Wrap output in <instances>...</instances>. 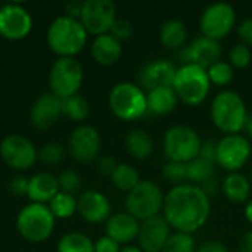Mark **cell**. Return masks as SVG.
Here are the masks:
<instances>
[{
  "label": "cell",
  "mask_w": 252,
  "mask_h": 252,
  "mask_svg": "<svg viewBox=\"0 0 252 252\" xmlns=\"http://www.w3.org/2000/svg\"><path fill=\"white\" fill-rule=\"evenodd\" d=\"M83 4L84 1H78V0H74V1H69L65 4V15L69 16V18H74V19H78L81 16V10H83Z\"/></svg>",
  "instance_id": "obj_47"
},
{
  "label": "cell",
  "mask_w": 252,
  "mask_h": 252,
  "mask_svg": "<svg viewBox=\"0 0 252 252\" xmlns=\"http://www.w3.org/2000/svg\"><path fill=\"white\" fill-rule=\"evenodd\" d=\"M28 185H30V179L24 176H15L9 183V190L13 195H27Z\"/></svg>",
  "instance_id": "obj_43"
},
{
  "label": "cell",
  "mask_w": 252,
  "mask_h": 252,
  "mask_svg": "<svg viewBox=\"0 0 252 252\" xmlns=\"http://www.w3.org/2000/svg\"><path fill=\"white\" fill-rule=\"evenodd\" d=\"M162 252H196L195 239L192 235L174 232L167 241Z\"/></svg>",
  "instance_id": "obj_34"
},
{
  "label": "cell",
  "mask_w": 252,
  "mask_h": 252,
  "mask_svg": "<svg viewBox=\"0 0 252 252\" xmlns=\"http://www.w3.org/2000/svg\"><path fill=\"white\" fill-rule=\"evenodd\" d=\"M164 193L161 188L151 180H142L133 190L127 193L126 198V213L145 221L162 213Z\"/></svg>",
  "instance_id": "obj_8"
},
{
  "label": "cell",
  "mask_w": 252,
  "mask_h": 252,
  "mask_svg": "<svg viewBox=\"0 0 252 252\" xmlns=\"http://www.w3.org/2000/svg\"><path fill=\"white\" fill-rule=\"evenodd\" d=\"M84 72L75 58H59L53 62L49 72L50 93L61 100L78 93L83 84Z\"/></svg>",
  "instance_id": "obj_9"
},
{
  "label": "cell",
  "mask_w": 252,
  "mask_h": 252,
  "mask_svg": "<svg viewBox=\"0 0 252 252\" xmlns=\"http://www.w3.org/2000/svg\"><path fill=\"white\" fill-rule=\"evenodd\" d=\"M62 114L74 121H84L90 114V105L81 94H74L62 100Z\"/></svg>",
  "instance_id": "obj_32"
},
{
  "label": "cell",
  "mask_w": 252,
  "mask_h": 252,
  "mask_svg": "<svg viewBox=\"0 0 252 252\" xmlns=\"http://www.w3.org/2000/svg\"><path fill=\"white\" fill-rule=\"evenodd\" d=\"M252 61V52L251 47L244 44V43H236L232 46V49L229 50V63L238 69H245L250 66Z\"/></svg>",
  "instance_id": "obj_36"
},
{
  "label": "cell",
  "mask_w": 252,
  "mask_h": 252,
  "mask_svg": "<svg viewBox=\"0 0 252 252\" xmlns=\"http://www.w3.org/2000/svg\"><path fill=\"white\" fill-rule=\"evenodd\" d=\"M202 139L198 131L189 126L177 124L164 133L162 149L168 161L188 164L199 157Z\"/></svg>",
  "instance_id": "obj_6"
},
{
  "label": "cell",
  "mask_w": 252,
  "mask_h": 252,
  "mask_svg": "<svg viewBox=\"0 0 252 252\" xmlns=\"http://www.w3.org/2000/svg\"><path fill=\"white\" fill-rule=\"evenodd\" d=\"M221 192L233 204H247L251 199V180L239 171L229 173L221 182Z\"/></svg>",
  "instance_id": "obj_24"
},
{
  "label": "cell",
  "mask_w": 252,
  "mask_h": 252,
  "mask_svg": "<svg viewBox=\"0 0 252 252\" xmlns=\"http://www.w3.org/2000/svg\"><path fill=\"white\" fill-rule=\"evenodd\" d=\"M250 180H251V185H252V168H251V176H250Z\"/></svg>",
  "instance_id": "obj_52"
},
{
  "label": "cell",
  "mask_w": 252,
  "mask_h": 252,
  "mask_svg": "<svg viewBox=\"0 0 252 252\" xmlns=\"http://www.w3.org/2000/svg\"><path fill=\"white\" fill-rule=\"evenodd\" d=\"M210 115L213 124L226 134H238L245 127L248 109L242 96L235 90H223L211 102Z\"/></svg>",
  "instance_id": "obj_2"
},
{
  "label": "cell",
  "mask_w": 252,
  "mask_h": 252,
  "mask_svg": "<svg viewBox=\"0 0 252 252\" xmlns=\"http://www.w3.org/2000/svg\"><path fill=\"white\" fill-rule=\"evenodd\" d=\"M171 236V227L162 214L140 221L137 235L139 248L143 252H162Z\"/></svg>",
  "instance_id": "obj_16"
},
{
  "label": "cell",
  "mask_w": 252,
  "mask_h": 252,
  "mask_svg": "<svg viewBox=\"0 0 252 252\" xmlns=\"http://www.w3.org/2000/svg\"><path fill=\"white\" fill-rule=\"evenodd\" d=\"M117 19V7L111 0H86L80 22L89 34H108Z\"/></svg>",
  "instance_id": "obj_12"
},
{
  "label": "cell",
  "mask_w": 252,
  "mask_h": 252,
  "mask_svg": "<svg viewBox=\"0 0 252 252\" xmlns=\"http://www.w3.org/2000/svg\"><path fill=\"white\" fill-rule=\"evenodd\" d=\"M161 174L167 182L173 183L174 186L188 183V170H186V164H183V162L167 161L162 165Z\"/></svg>",
  "instance_id": "obj_35"
},
{
  "label": "cell",
  "mask_w": 252,
  "mask_h": 252,
  "mask_svg": "<svg viewBox=\"0 0 252 252\" xmlns=\"http://www.w3.org/2000/svg\"><path fill=\"white\" fill-rule=\"evenodd\" d=\"M189 31L183 19L170 18L162 22L159 28V41L164 47L171 50H179L185 47Z\"/></svg>",
  "instance_id": "obj_26"
},
{
  "label": "cell",
  "mask_w": 252,
  "mask_h": 252,
  "mask_svg": "<svg viewBox=\"0 0 252 252\" xmlns=\"http://www.w3.org/2000/svg\"><path fill=\"white\" fill-rule=\"evenodd\" d=\"M102 148L99 131L92 126L77 127L68 140L69 155L78 162H92L97 158Z\"/></svg>",
  "instance_id": "obj_15"
},
{
  "label": "cell",
  "mask_w": 252,
  "mask_h": 252,
  "mask_svg": "<svg viewBox=\"0 0 252 252\" xmlns=\"http://www.w3.org/2000/svg\"><path fill=\"white\" fill-rule=\"evenodd\" d=\"M238 250L239 252H252V230L245 232L238 244Z\"/></svg>",
  "instance_id": "obj_48"
},
{
  "label": "cell",
  "mask_w": 252,
  "mask_h": 252,
  "mask_svg": "<svg viewBox=\"0 0 252 252\" xmlns=\"http://www.w3.org/2000/svg\"><path fill=\"white\" fill-rule=\"evenodd\" d=\"M62 115V100L53 93L40 94L30 111L31 124L38 130H47L53 127Z\"/></svg>",
  "instance_id": "obj_19"
},
{
  "label": "cell",
  "mask_w": 252,
  "mask_h": 252,
  "mask_svg": "<svg viewBox=\"0 0 252 252\" xmlns=\"http://www.w3.org/2000/svg\"><path fill=\"white\" fill-rule=\"evenodd\" d=\"M146 99H148V111L159 117L171 114L180 102L174 89L170 86H162L149 90L146 93Z\"/></svg>",
  "instance_id": "obj_25"
},
{
  "label": "cell",
  "mask_w": 252,
  "mask_h": 252,
  "mask_svg": "<svg viewBox=\"0 0 252 252\" xmlns=\"http://www.w3.org/2000/svg\"><path fill=\"white\" fill-rule=\"evenodd\" d=\"M173 89L179 100L185 105L198 106L207 99L211 90V81L205 68L195 63H185L177 68Z\"/></svg>",
  "instance_id": "obj_4"
},
{
  "label": "cell",
  "mask_w": 252,
  "mask_h": 252,
  "mask_svg": "<svg viewBox=\"0 0 252 252\" xmlns=\"http://www.w3.org/2000/svg\"><path fill=\"white\" fill-rule=\"evenodd\" d=\"M140 221L128 213H117L111 216L105 224L106 236L114 239L117 244H130L137 239Z\"/></svg>",
  "instance_id": "obj_21"
},
{
  "label": "cell",
  "mask_w": 252,
  "mask_h": 252,
  "mask_svg": "<svg viewBox=\"0 0 252 252\" xmlns=\"http://www.w3.org/2000/svg\"><path fill=\"white\" fill-rule=\"evenodd\" d=\"M65 155H66L65 148L62 145H59V143H55V142L43 145L41 149L37 152V158L41 162L49 164V165H55V164L62 162Z\"/></svg>",
  "instance_id": "obj_37"
},
{
  "label": "cell",
  "mask_w": 252,
  "mask_h": 252,
  "mask_svg": "<svg viewBox=\"0 0 252 252\" xmlns=\"http://www.w3.org/2000/svg\"><path fill=\"white\" fill-rule=\"evenodd\" d=\"M77 201V213L92 224L108 221L111 217V202L103 193L97 190H86Z\"/></svg>",
  "instance_id": "obj_20"
},
{
  "label": "cell",
  "mask_w": 252,
  "mask_h": 252,
  "mask_svg": "<svg viewBox=\"0 0 252 252\" xmlns=\"http://www.w3.org/2000/svg\"><path fill=\"white\" fill-rule=\"evenodd\" d=\"M120 244L108 236H102L94 242V252H120Z\"/></svg>",
  "instance_id": "obj_44"
},
{
  "label": "cell",
  "mask_w": 252,
  "mask_h": 252,
  "mask_svg": "<svg viewBox=\"0 0 252 252\" xmlns=\"http://www.w3.org/2000/svg\"><path fill=\"white\" fill-rule=\"evenodd\" d=\"M55 220L49 205L31 202L19 211L16 227L24 239L30 242H43L50 238L55 229Z\"/></svg>",
  "instance_id": "obj_7"
},
{
  "label": "cell",
  "mask_w": 252,
  "mask_h": 252,
  "mask_svg": "<svg viewBox=\"0 0 252 252\" xmlns=\"http://www.w3.org/2000/svg\"><path fill=\"white\" fill-rule=\"evenodd\" d=\"M117 165H118L117 159H115L114 157H111V155L100 157V158L97 159V162H96V168H97V171H99L100 174H103V176H109V177H111V176H112V173L115 171Z\"/></svg>",
  "instance_id": "obj_41"
},
{
  "label": "cell",
  "mask_w": 252,
  "mask_h": 252,
  "mask_svg": "<svg viewBox=\"0 0 252 252\" xmlns=\"http://www.w3.org/2000/svg\"><path fill=\"white\" fill-rule=\"evenodd\" d=\"M108 102L112 114L123 121H136L148 112L145 90L130 81L115 84L109 92Z\"/></svg>",
  "instance_id": "obj_5"
},
{
  "label": "cell",
  "mask_w": 252,
  "mask_h": 252,
  "mask_svg": "<svg viewBox=\"0 0 252 252\" xmlns=\"http://www.w3.org/2000/svg\"><path fill=\"white\" fill-rule=\"evenodd\" d=\"M58 252H94V244L81 232H69L61 238Z\"/></svg>",
  "instance_id": "obj_30"
},
{
  "label": "cell",
  "mask_w": 252,
  "mask_h": 252,
  "mask_svg": "<svg viewBox=\"0 0 252 252\" xmlns=\"http://www.w3.org/2000/svg\"><path fill=\"white\" fill-rule=\"evenodd\" d=\"M236 25V10L226 1L211 3L199 16V30L202 35L216 41L224 38Z\"/></svg>",
  "instance_id": "obj_10"
},
{
  "label": "cell",
  "mask_w": 252,
  "mask_h": 252,
  "mask_svg": "<svg viewBox=\"0 0 252 252\" xmlns=\"http://www.w3.org/2000/svg\"><path fill=\"white\" fill-rule=\"evenodd\" d=\"M207 72H208L211 84H216V86H220V87L230 84L233 77H235L233 66L229 62H226V61L216 62L214 65H211L207 69Z\"/></svg>",
  "instance_id": "obj_33"
},
{
  "label": "cell",
  "mask_w": 252,
  "mask_h": 252,
  "mask_svg": "<svg viewBox=\"0 0 252 252\" xmlns=\"http://www.w3.org/2000/svg\"><path fill=\"white\" fill-rule=\"evenodd\" d=\"M199 188L205 192V195H207L208 198H213V196H216V195L221 190V183H220V182L217 180V177L214 176L213 179H210V180H207L205 183H202Z\"/></svg>",
  "instance_id": "obj_46"
},
{
  "label": "cell",
  "mask_w": 252,
  "mask_h": 252,
  "mask_svg": "<svg viewBox=\"0 0 252 252\" xmlns=\"http://www.w3.org/2000/svg\"><path fill=\"white\" fill-rule=\"evenodd\" d=\"M180 61L185 63H195L198 66H202L208 69L211 65L220 61L221 58V46L219 41L208 38L205 35L196 37L188 47H183L180 55Z\"/></svg>",
  "instance_id": "obj_17"
},
{
  "label": "cell",
  "mask_w": 252,
  "mask_h": 252,
  "mask_svg": "<svg viewBox=\"0 0 252 252\" xmlns=\"http://www.w3.org/2000/svg\"><path fill=\"white\" fill-rule=\"evenodd\" d=\"M111 180L117 189H120L121 192H127V193L133 190L142 182L139 171L133 165L126 164V162L117 165L115 171L111 176Z\"/></svg>",
  "instance_id": "obj_28"
},
{
  "label": "cell",
  "mask_w": 252,
  "mask_h": 252,
  "mask_svg": "<svg viewBox=\"0 0 252 252\" xmlns=\"http://www.w3.org/2000/svg\"><path fill=\"white\" fill-rule=\"evenodd\" d=\"M162 216L176 232L193 235L207 224L211 201L199 186L183 183L165 193Z\"/></svg>",
  "instance_id": "obj_1"
},
{
  "label": "cell",
  "mask_w": 252,
  "mask_h": 252,
  "mask_svg": "<svg viewBox=\"0 0 252 252\" xmlns=\"http://www.w3.org/2000/svg\"><path fill=\"white\" fill-rule=\"evenodd\" d=\"M133 31H134V27L131 24L130 19L127 18H117L109 34L114 35L118 41H124V40H128L131 35H133Z\"/></svg>",
  "instance_id": "obj_39"
},
{
  "label": "cell",
  "mask_w": 252,
  "mask_h": 252,
  "mask_svg": "<svg viewBox=\"0 0 252 252\" xmlns=\"http://www.w3.org/2000/svg\"><path fill=\"white\" fill-rule=\"evenodd\" d=\"M245 133H247V137L251 140L252 139V114H248V118L245 121V127H244Z\"/></svg>",
  "instance_id": "obj_49"
},
{
  "label": "cell",
  "mask_w": 252,
  "mask_h": 252,
  "mask_svg": "<svg viewBox=\"0 0 252 252\" xmlns=\"http://www.w3.org/2000/svg\"><path fill=\"white\" fill-rule=\"evenodd\" d=\"M59 190L61 189L58 179L50 173L41 171L30 179L27 196L35 204H47L55 198Z\"/></svg>",
  "instance_id": "obj_22"
},
{
  "label": "cell",
  "mask_w": 252,
  "mask_h": 252,
  "mask_svg": "<svg viewBox=\"0 0 252 252\" xmlns=\"http://www.w3.org/2000/svg\"><path fill=\"white\" fill-rule=\"evenodd\" d=\"M93 59L100 65H114L123 55V44L114 35L102 34L94 37L90 47Z\"/></svg>",
  "instance_id": "obj_23"
},
{
  "label": "cell",
  "mask_w": 252,
  "mask_h": 252,
  "mask_svg": "<svg viewBox=\"0 0 252 252\" xmlns=\"http://www.w3.org/2000/svg\"><path fill=\"white\" fill-rule=\"evenodd\" d=\"M87 31L80 19L66 15L52 21L47 30V44L59 58H74L87 43Z\"/></svg>",
  "instance_id": "obj_3"
},
{
  "label": "cell",
  "mask_w": 252,
  "mask_h": 252,
  "mask_svg": "<svg viewBox=\"0 0 252 252\" xmlns=\"http://www.w3.org/2000/svg\"><path fill=\"white\" fill-rule=\"evenodd\" d=\"M126 149L127 152L139 161L148 159L152 157L155 145H154V139L151 137V134L143 130V128H134L130 130L126 136Z\"/></svg>",
  "instance_id": "obj_27"
},
{
  "label": "cell",
  "mask_w": 252,
  "mask_h": 252,
  "mask_svg": "<svg viewBox=\"0 0 252 252\" xmlns=\"http://www.w3.org/2000/svg\"><path fill=\"white\" fill-rule=\"evenodd\" d=\"M176 72H177L176 65L165 58L149 61L140 68V72H139L140 87L143 90L146 89L148 92L157 87H162V86L173 87Z\"/></svg>",
  "instance_id": "obj_18"
},
{
  "label": "cell",
  "mask_w": 252,
  "mask_h": 252,
  "mask_svg": "<svg viewBox=\"0 0 252 252\" xmlns=\"http://www.w3.org/2000/svg\"><path fill=\"white\" fill-rule=\"evenodd\" d=\"M196 252H229V250L220 241H205L196 247Z\"/></svg>",
  "instance_id": "obj_45"
},
{
  "label": "cell",
  "mask_w": 252,
  "mask_h": 252,
  "mask_svg": "<svg viewBox=\"0 0 252 252\" xmlns=\"http://www.w3.org/2000/svg\"><path fill=\"white\" fill-rule=\"evenodd\" d=\"M58 183H59V189L62 192H65V193H69V195L77 193L83 186L80 174L77 171H74V170L62 171L59 174V177H58Z\"/></svg>",
  "instance_id": "obj_38"
},
{
  "label": "cell",
  "mask_w": 252,
  "mask_h": 252,
  "mask_svg": "<svg viewBox=\"0 0 252 252\" xmlns=\"http://www.w3.org/2000/svg\"><path fill=\"white\" fill-rule=\"evenodd\" d=\"M0 155L3 161L15 170H28L37 159L34 145L19 134H10L1 140Z\"/></svg>",
  "instance_id": "obj_14"
},
{
  "label": "cell",
  "mask_w": 252,
  "mask_h": 252,
  "mask_svg": "<svg viewBox=\"0 0 252 252\" xmlns=\"http://www.w3.org/2000/svg\"><path fill=\"white\" fill-rule=\"evenodd\" d=\"M251 140L247 136L241 133L226 134L217 143L216 162L229 173H238L251 158Z\"/></svg>",
  "instance_id": "obj_11"
},
{
  "label": "cell",
  "mask_w": 252,
  "mask_h": 252,
  "mask_svg": "<svg viewBox=\"0 0 252 252\" xmlns=\"http://www.w3.org/2000/svg\"><path fill=\"white\" fill-rule=\"evenodd\" d=\"M217 143H219V140H216L213 137L207 139V140H202L201 151H199V158H202L205 161H210V162L217 165V162H216V158H217Z\"/></svg>",
  "instance_id": "obj_40"
},
{
  "label": "cell",
  "mask_w": 252,
  "mask_h": 252,
  "mask_svg": "<svg viewBox=\"0 0 252 252\" xmlns=\"http://www.w3.org/2000/svg\"><path fill=\"white\" fill-rule=\"evenodd\" d=\"M32 30L30 12L18 3L0 6V35L7 40H22Z\"/></svg>",
  "instance_id": "obj_13"
},
{
  "label": "cell",
  "mask_w": 252,
  "mask_h": 252,
  "mask_svg": "<svg viewBox=\"0 0 252 252\" xmlns=\"http://www.w3.org/2000/svg\"><path fill=\"white\" fill-rule=\"evenodd\" d=\"M245 219L252 224V198L245 204Z\"/></svg>",
  "instance_id": "obj_50"
},
{
  "label": "cell",
  "mask_w": 252,
  "mask_h": 252,
  "mask_svg": "<svg viewBox=\"0 0 252 252\" xmlns=\"http://www.w3.org/2000/svg\"><path fill=\"white\" fill-rule=\"evenodd\" d=\"M186 170H188V183L201 186L202 183H205L207 180L214 177L216 164L198 157L193 161L186 164Z\"/></svg>",
  "instance_id": "obj_29"
},
{
  "label": "cell",
  "mask_w": 252,
  "mask_h": 252,
  "mask_svg": "<svg viewBox=\"0 0 252 252\" xmlns=\"http://www.w3.org/2000/svg\"><path fill=\"white\" fill-rule=\"evenodd\" d=\"M238 37L241 43L252 47V16L241 21V24L238 25Z\"/></svg>",
  "instance_id": "obj_42"
},
{
  "label": "cell",
  "mask_w": 252,
  "mask_h": 252,
  "mask_svg": "<svg viewBox=\"0 0 252 252\" xmlns=\"http://www.w3.org/2000/svg\"><path fill=\"white\" fill-rule=\"evenodd\" d=\"M120 252H143L139 247H134V245H126L124 248H121Z\"/></svg>",
  "instance_id": "obj_51"
},
{
  "label": "cell",
  "mask_w": 252,
  "mask_h": 252,
  "mask_svg": "<svg viewBox=\"0 0 252 252\" xmlns=\"http://www.w3.org/2000/svg\"><path fill=\"white\" fill-rule=\"evenodd\" d=\"M78 201L75 199L74 195L65 193L59 190L55 198L49 202V208L55 219H69L77 213Z\"/></svg>",
  "instance_id": "obj_31"
}]
</instances>
